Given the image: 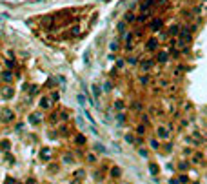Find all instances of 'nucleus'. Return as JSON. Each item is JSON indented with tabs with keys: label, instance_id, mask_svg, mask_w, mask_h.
Listing matches in <instances>:
<instances>
[{
	"label": "nucleus",
	"instance_id": "nucleus-4",
	"mask_svg": "<svg viewBox=\"0 0 207 184\" xmlns=\"http://www.w3.org/2000/svg\"><path fill=\"white\" fill-rule=\"evenodd\" d=\"M115 108H116V109H123V102H122V100L115 102Z\"/></svg>",
	"mask_w": 207,
	"mask_h": 184
},
{
	"label": "nucleus",
	"instance_id": "nucleus-8",
	"mask_svg": "<svg viewBox=\"0 0 207 184\" xmlns=\"http://www.w3.org/2000/svg\"><path fill=\"white\" fill-rule=\"evenodd\" d=\"M143 131H146V128H143V126H138V128H136V133H140V135H142Z\"/></svg>",
	"mask_w": 207,
	"mask_h": 184
},
{
	"label": "nucleus",
	"instance_id": "nucleus-6",
	"mask_svg": "<svg viewBox=\"0 0 207 184\" xmlns=\"http://www.w3.org/2000/svg\"><path fill=\"white\" fill-rule=\"evenodd\" d=\"M38 120H40L38 113H33V117H31V122H38Z\"/></svg>",
	"mask_w": 207,
	"mask_h": 184
},
{
	"label": "nucleus",
	"instance_id": "nucleus-5",
	"mask_svg": "<svg viewBox=\"0 0 207 184\" xmlns=\"http://www.w3.org/2000/svg\"><path fill=\"white\" fill-rule=\"evenodd\" d=\"M76 142H78V144H84V142H86V139L82 137V135H78V137H76Z\"/></svg>",
	"mask_w": 207,
	"mask_h": 184
},
{
	"label": "nucleus",
	"instance_id": "nucleus-7",
	"mask_svg": "<svg viewBox=\"0 0 207 184\" xmlns=\"http://www.w3.org/2000/svg\"><path fill=\"white\" fill-rule=\"evenodd\" d=\"M111 171H113V177H118V175H120V170H118V168H113Z\"/></svg>",
	"mask_w": 207,
	"mask_h": 184
},
{
	"label": "nucleus",
	"instance_id": "nucleus-2",
	"mask_svg": "<svg viewBox=\"0 0 207 184\" xmlns=\"http://www.w3.org/2000/svg\"><path fill=\"white\" fill-rule=\"evenodd\" d=\"M149 146H151L153 150H158V140H156V139H151V140H149Z\"/></svg>",
	"mask_w": 207,
	"mask_h": 184
},
{
	"label": "nucleus",
	"instance_id": "nucleus-10",
	"mask_svg": "<svg viewBox=\"0 0 207 184\" xmlns=\"http://www.w3.org/2000/svg\"><path fill=\"white\" fill-rule=\"evenodd\" d=\"M87 160H89V162H93V160H96V157H95V155H91V153H89V155H87Z\"/></svg>",
	"mask_w": 207,
	"mask_h": 184
},
{
	"label": "nucleus",
	"instance_id": "nucleus-11",
	"mask_svg": "<svg viewBox=\"0 0 207 184\" xmlns=\"http://www.w3.org/2000/svg\"><path fill=\"white\" fill-rule=\"evenodd\" d=\"M151 171H153V173H158V168H156V164H151Z\"/></svg>",
	"mask_w": 207,
	"mask_h": 184
},
{
	"label": "nucleus",
	"instance_id": "nucleus-3",
	"mask_svg": "<svg viewBox=\"0 0 207 184\" xmlns=\"http://www.w3.org/2000/svg\"><path fill=\"white\" fill-rule=\"evenodd\" d=\"M0 148H2V150L9 148V140H2V142H0Z\"/></svg>",
	"mask_w": 207,
	"mask_h": 184
},
{
	"label": "nucleus",
	"instance_id": "nucleus-12",
	"mask_svg": "<svg viewBox=\"0 0 207 184\" xmlns=\"http://www.w3.org/2000/svg\"><path fill=\"white\" fill-rule=\"evenodd\" d=\"M171 184H178V180H171Z\"/></svg>",
	"mask_w": 207,
	"mask_h": 184
},
{
	"label": "nucleus",
	"instance_id": "nucleus-9",
	"mask_svg": "<svg viewBox=\"0 0 207 184\" xmlns=\"http://www.w3.org/2000/svg\"><path fill=\"white\" fill-rule=\"evenodd\" d=\"M126 140H127V142H134V139H133V135H126Z\"/></svg>",
	"mask_w": 207,
	"mask_h": 184
},
{
	"label": "nucleus",
	"instance_id": "nucleus-1",
	"mask_svg": "<svg viewBox=\"0 0 207 184\" xmlns=\"http://www.w3.org/2000/svg\"><path fill=\"white\" fill-rule=\"evenodd\" d=\"M2 115H4V117H2V118H4V120H11V118H13V113H11V111H9V109H7V111H4V113H2Z\"/></svg>",
	"mask_w": 207,
	"mask_h": 184
}]
</instances>
